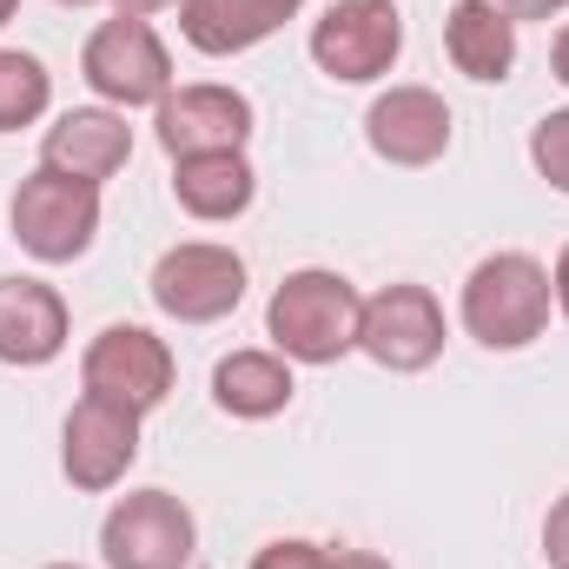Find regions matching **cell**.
<instances>
[{
	"instance_id": "1",
	"label": "cell",
	"mask_w": 569,
	"mask_h": 569,
	"mask_svg": "<svg viewBox=\"0 0 569 569\" xmlns=\"http://www.w3.org/2000/svg\"><path fill=\"white\" fill-rule=\"evenodd\" d=\"M358 325H365L358 284L345 272H325V266L284 272L272 305H266V338L291 365H338L345 351H358Z\"/></svg>"
},
{
	"instance_id": "2",
	"label": "cell",
	"mask_w": 569,
	"mask_h": 569,
	"mask_svg": "<svg viewBox=\"0 0 569 569\" xmlns=\"http://www.w3.org/2000/svg\"><path fill=\"white\" fill-rule=\"evenodd\" d=\"M550 272L530 259V252H490L470 266L463 279V331L483 345V351H523L550 331Z\"/></svg>"
},
{
	"instance_id": "3",
	"label": "cell",
	"mask_w": 569,
	"mask_h": 569,
	"mask_svg": "<svg viewBox=\"0 0 569 569\" xmlns=\"http://www.w3.org/2000/svg\"><path fill=\"white\" fill-rule=\"evenodd\" d=\"M7 226H13V239H20L27 259H40V266H73V259H87L93 239H100V186L67 179V172H53V166H33V172L13 186Z\"/></svg>"
},
{
	"instance_id": "4",
	"label": "cell",
	"mask_w": 569,
	"mask_h": 569,
	"mask_svg": "<svg viewBox=\"0 0 569 569\" xmlns=\"http://www.w3.org/2000/svg\"><path fill=\"white\" fill-rule=\"evenodd\" d=\"M405 53V13L398 0H331L311 20V60L338 87L385 80Z\"/></svg>"
},
{
	"instance_id": "5",
	"label": "cell",
	"mask_w": 569,
	"mask_h": 569,
	"mask_svg": "<svg viewBox=\"0 0 569 569\" xmlns=\"http://www.w3.org/2000/svg\"><path fill=\"white\" fill-rule=\"evenodd\" d=\"M80 73H87V87H93L107 107H120V113L159 107V100L172 93V53H166V40L152 33V20H140V13L100 20L93 40H87V53H80Z\"/></svg>"
},
{
	"instance_id": "6",
	"label": "cell",
	"mask_w": 569,
	"mask_h": 569,
	"mask_svg": "<svg viewBox=\"0 0 569 569\" xmlns=\"http://www.w3.org/2000/svg\"><path fill=\"white\" fill-rule=\"evenodd\" d=\"M146 291H152V305H159L166 318H179V325H219V318H232L239 298H246V259H239L232 246L186 239V246L159 252Z\"/></svg>"
},
{
	"instance_id": "7",
	"label": "cell",
	"mask_w": 569,
	"mask_h": 569,
	"mask_svg": "<svg viewBox=\"0 0 569 569\" xmlns=\"http://www.w3.org/2000/svg\"><path fill=\"white\" fill-rule=\"evenodd\" d=\"M199 550V523L172 490H127L100 523L107 569H186Z\"/></svg>"
},
{
	"instance_id": "8",
	"label": "cell",
	"mask_w": 569,
	"mask_h": 569,
	"mask_svg": "<svg viewBox=\"0 0 569 569\" xmlns=\"http://www.w3.org/2000/svg\"><path fill=\"white\" fill-rule=\"evenodd\" d=\"M80 385H87V398H107V405L146 418L172 398V351L146 325H107L80 358Z\"/></svg>"
},
{
	"instance_id": "9",
	"label": "cell",
	"mask_w": 569,
	"mask_h": 569,
	"mask_svg": "<svg viewBox=\"0 0 569 569\" xmlns=\"http://www.w3.org/2000/svg\"><path fill=\"white\" fill-rule=\"evenodd\" d=\"M358 351L398 378L430 371L443 358V305L425 284H385L365 298V325H358Z\"/></svg>"
},
{
	"instance_id": "10",
	"label": "cell",
	"mask_w": 569,
	"mask_h": 569,
	"mask_svg": "<svg viewBox=\"0 0 569 569\" xmlns=\"http://www.w3.org/2000/svg\"><path fill=\"white\" fill-rule=\"evenodd\" d=\"M140 463V418L107 405V398H80L60 425V470L73 490H113L127 483V470Z\"/></svg>"
},
{
	"instance_id": "11",
	"label": "cell",
	"mask_w": 569,
	"mask_h": 569,
	"mask_svg": "<svg viewBox=\"0 0 569 569\" xmlns=\"http://www.w3.org/2000/svg\"><path fill=\"white\" fill-rule=\"evenodd\" d=\"M152 127H159V146L172 159H192V152H246V140H252V100L239 87L199 80V87L166 93L152 107Z\"/></svg>"
},
{
	"instance_id": "12",
	"label": "cell",
	"mask_w": 569,
	"mask_h": 569,
	"mask_svg": "<svg viewBox=\"0 0 569 569\" xmlns=\"http://www.w3.org/2000/svg\"><path fill=\"white\" fill-rule=\"evenodd\" d=\"M365 140L385 166H437L450 152V107L430 87H391L371 100Z\"/></svg>"
},
{
	"instance_id": "13",
	"label": "cell",
	"mask_w": 569,
	"mask_h": 569,
	"mask_svg": "<svg viewBox=\"0 0 569 569\" xmlns=\"http://www.w3.org/2000/svg\"><path fill=\"white\" fill-rule=\"evenodd\" d=\"M127 159H133V127H127L120 107H73L40 140V166H53L67 179H87V186H107Z\"/></svg>"
},
{
	"instance_id": "14",
	"label": "cell",
	"mask_w": 569,
	"mask_h": 569,
	"mask_svg": "<svg viewBox=\"0 0 569 569\" xmlns=\"http://www.w3.org/2000/svg\"><path fill=\"white\" fill-rule=\"evenodd\" d=\"M67 351V298L47 279H0V365L40 371Z\"/></svg>"
},
{
	"instance_id": "15",
	"label": "cell",
	"mask_w": 569,
	"mask_h": 569,
	"mask_svg": "<svg viewBox=\"0 0 569 569\" xmlns=\"http://www.w3.org/2000/svg\"><path fill=\"white\" fill-rule=\"evenodd\" d=\"M305 0H179V33L192 53L206 60H232L252 53L259 40H272L284 20H298Z\"/></svg>"
},
{
	"instance_id": "16",
	"label": "cell",
	"mask_w": 569,
	"mask_h": 569,
	"mask_svg": "<svg viewBox=\"0 0 569 569\" xmlns=\"http://www.w3.org/2000/svg\"><path fill=\"white\" fill-rule=\"evenodd\" d=\"M443 53L457 73H470L477 87H497L510 80L517 67V20L497 7V0H457L450 20H443Z\"/></svg>"
},
{
	"instance_id": "17",
	"label": "cell",
	"mask_w": 569,
	"mask_h": 569,
	"mask_svg": "<svg viewBox=\"0 0 569 569\" xmlns=\"http://www.w3.org/2000/svg\"><path fill=\"white\" fill-rule=\"evenodd\" d=\"M259 192V172L246 152H192V159H172V199L179 212L206 219V226H226L252 206Z\"/></svg>"
},
{
	"instance_id": "18",
	"label": "cell",
	"mask_w": 569,
	"mask_h": 569,
	"mask_svg": "<svg viewBox=\"0 0 569 569\" xmlns=\"http://www.w3.org/2000/svg\"><path fill=\"white\" fill-rule=\"evenodd\" d=\"M291 391H298V378H291V358H279V351H232L212 371V405L226 418H246V425L279 418Z\"/></svg>"
},
{
	"instance_id": "19",
	"label": "cell",
	"mask_w": 569,
	"mask_h": 569,
	"mask_svg": "<svg viewBox=\"0 0 569 569\" xmlns=\"http://www.w3.org/2000/svg\"><path fill=\"white\" fill-rule=\"evenodd\" d=\"M47 107H53V73H47L33 53H20V47H0V133H20V127H33Z\"/></svg>"
},
{
	"instance_id": "20",
	"label": "cell",
	"mask_w": 569,
	"mask_h": 569,
	"mask_svg": "<svg viewBox=\"0 0 569 569\" xmlns=\"http://www.w3.org/2000/svg\"><path fill=\"white\" fill-rule=\"evenodd\" d=\"M530 159H537V172H543L557 192H569V107L537 120V133H530Z\"/></svg>"
},
{
	"instance_id": "21",
	"label": "cell",
	"mask_w": 569,
	"mask_h": 569,
	"mask_svg": "<svg viewBox=\"0 0 569 569\" xmlns=\"http://www.w3.org/2000/svg\"><path fill=\"white\" fill-rule=\"evenodd\" d=\"M252 569H338L331 563V550L325 543H311V537H279V543H266Z\"/></svg>"
},
{
	"instance_id": "22",
	"label": "cell",
	"mask_w": 569,
	"mask_h": 569,
	"mask_svg": "<svg viewBox=\"0 0 569 569\" xmlns=\"http://www.w3.org/2000/svg\"><path fill=\"white\" fill-rule=\"evenodd\" d=\"M543 557H550V569H569V490L543 517Z\"/></svg>"
},
{
	"instance_id": "23",
	"label": "cell",
	"mask_w": 569,
	"mask_h": 569,
	"mask_svg": "<svg viewBox=\"0 0 569 569\" xmlns=\"http://www.w3.org/2000/svg\"><path fill=\"white\" fill-rule=\"evenodd\" d=\"M510 20H550V13H563L569 0H497Z\"/></svg>"
},
{
	"instance_id": "24",
	"label": "cell",
	"mask_w": 569,
	"mask_h": 569,
	"mask_svg": "<svg viewBox=\"0 0 569 569\" xmlns=\"http://www.w3.org/2000/svg\"><path fill=\"white\" fill-rule=\"evenodd\" d=\"M331 563H338V569H391L378 550H331Z\"/></svg>"
},
{
	"instance_id": "25",
	"label": "cell",
	"mask_w": 569,
	"mask_h": 569,
	"mask_svg": "<svg viewBox=\"0 0 569 569\" xmlns=\"http://www.w3.org/2000/svg\"><path fill=\"white\" fill-rule=\"evenodd\" d=\"M550 73H557V80L569 87V20L557 27V40H550Z\"/></svg>"
},
{
	"instance_id": "26",
	"label": "cell",
	"mask_w": 569,
	"mask_h": 569,
	"mask_svg": "<svg viewBox=\"0 0 569 569\" xmlns=\"http://www.w3.org/2000/svg\"><path fill=\"white\" fill-rule=\"evenodd\" d=\"M550 291H557V305H563V318H569V246H563V259H557V272H550Z\"/></svg>"
},
{
	"instance_id": "27",
	"label": "cell",
	"mask_w": 569,
	"mask_h": 569,
	"mask_svg": "<svg viewBox=\"0 0 569 569\" xmlns=\"http://www.w3.org/2000/svg\"><path fill=\"white\" fill-rule=\"evenodd\" d=\"M113 7H120V13H166V7H179V0H113Z\"/></svg>"
},
{
	"instance_id": "28",
	"label": "cell",
	"mask_w": 569,
	"mask_h": 569,
	"mask_svg": "<svg viewBox=\"0 0 569 569\" xmlns=\"http://www.w3.org/2000/svg\"><path fill=\"white\" fill-rule=\"evenodd\" d=\"M13 13H20V0H0V27H7V20H13Z\"/></svg>"
},
{
	"instance_id": "29",
	"label": "cell",
	"mask_w": 569,
	"mask_h": 569,
	"mask_svg": "<svg viewBox=\"0 0 569 569\" xmlns=\"http://www.w3.org/2000/svg\"><path fill=\"white\" fill-rule=\"evenodd\" d=\"M60 7H100V0H60Z\"/></svg>"
},
{
	"instance_id": "30",
	"label": "cell",
	"mask_w": 569,
	"mask_h": 569,
	"mask_svg": "<svg viewBox=\"0 0 569 569\" xmlns=\"http://www.w3.org/2000/svg\"><path fill=\"white\" fill-rule=\"evenodd\" d=\"M47 569H80V563H47Z\"/></svg>"
}]
</instances>
